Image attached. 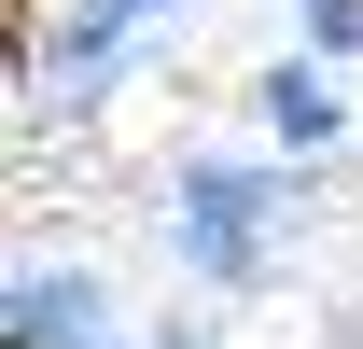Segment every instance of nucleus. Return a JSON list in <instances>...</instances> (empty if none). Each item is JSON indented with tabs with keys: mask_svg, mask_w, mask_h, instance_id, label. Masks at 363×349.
Listing matches in <instances>:
<instances>
[{
	"mask_svg": "<svg viewBox=\"0 0 363 349\" xmlns=\"http://www.w3.org/2000/svg\"><path fill=\"white\" fill-rule=\"evenodd\" d=\"M168 252L210 294H252L279 265V154H196L168 182Z\"/></svg>",
	"mask_w": 363,
	"mask_h": 349,
	"instance_id": "obj_1",
	"label": "nucleus"
},
{
	"mask_svg": "<svg viewBox=\"0 0 363 349\" xmlns=\"http://www.w3.org/2000/svg\"><path fill=\"white\" fill-rule=\"evenodd\" d=\"M168 14H182V0H70V14H56V84H70V98H112L126 56L154 43Z\"/></svg>",
	"mask_w": 363,
	"mask_h": 349,
	"instance_id": "obj_2",
	"label": "nucleus"
},
{
	"mask_svg": "<svg viewBox=\"0 0 363 349\" xmlns=\"http://www.w3.org/2000/svg\"><path fill=\"white\" fill-rule=\"evenodd\" d=\"M98 321H112L98 265H14V294H0V349H84Z\"/></svg>",
	"mask_w": 363,
	"mask_h": 349,
	"instance_id": "obj_3",
	"label": "nucleus"
},
{
	"mask_svg": "<svg viewBox=\"0 0 363 349\" xmlns=\"http://www.w3.org/2000/svg\"><path fill=\"white\" fill-rule=\"evenodd\" d=\"M335 126H350L335 56H294V70H266V84H252V140H266V154H321Z\"/></svg>",
	"mask_w": 363,
	"mask_h": 349,
	"instance_id": "obj_4",
	"label": "nucleus"
},
{
	"mask_svg": "<svg viewBox=\"0 0 363 349\" xmlns=\"http://www.w3.org/2000/svg\"><path fill=\"white\" fill-rule=\"evenodd\" d=\"M294 28H308V56H363V0H294Z\"/></svg>",
	"mask_w": 363,
	"mask_h": 349,
	"instance_id": "obj_5",
	"label": "nucleus"
}]
</instances>
